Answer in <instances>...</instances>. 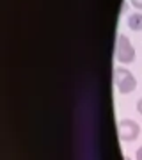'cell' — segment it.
<instances>
[{
  "label": "cell",
  "mask_w": 142,
  "mask_h": 160,
  "mask_svg": "<svg viewBox=\"0 0 142 160\" xmlns=\"http://www.w3.org/2000/svg\"><path fill=\"white\" fill-rule=\"evenodd\" d=\"M130 4H131L133 7H135V9H137L139 12L142 11V0H130Z\"/></svg>",
  "instance_id": "obj_5"
},
{
  "label": "cell",
  "mask_w": 142,
  "mask_h": 160,
  "mask_svg": "<svg viewBox=\"0 0 142 160\" xmlns=\"http://www.w3.org/2000/svg\"><path fill=\"white\" fill-rule=\"evenodd\" d=\"M128 29L133 32H140L142 30V12H133L128 16Z\"/></svg>",
  "instance_id": "obj_4"
},
{
  "label": "cell",
  "mask_w": 142,
  "mask_h": 160,
  "mask_svg": "<svg viewBox=\"0 0 142 160\" xmlns=\"http://www.w3.org/2000/svg\"><path fill=\"white\" fill-rule=\"evenodd\" d=\"M117 132H119V137L121 141L125 142H133L139 139L140 135V126L139 123L133 119H121L119 125H117Z\"/></svg>",
  "instance_id": "obj_3"
},
{
  "label": "cell",
  "mask_w": 142,
  "mask_h": 160,
  "mask_svg": "<svg viewBox=\"0 0 142 160\" xmlns=\"http://www.w3.org/2000/svg\"><path fill=\"white\" fill-rule=\"evenodd\" d=\"M137 112L142 116V98H139V102H137Z\"/></svg>",
  "instance_id": "obj_7"
},
{
  "label": "cell",
  "mask_w": 142,
  "mask_h": 160,
  "mask_svg": "<svg viewBox=\"0 0 142 160\" xmlns=\"http://www.w3.org/2000/svg\"><path fill=\"white\" fill-rule=\"evenodd\" d=\"M125 160H131V158H130V157H125Z\"/></svg>",
  "instance_id": "obj_8"
},
{
  "label": "cell",
  "mask_w": 142,
  "mask_h": 160,
  "mask_svg": "<svg viewBox=\"0 0 142 160\" xmlns=\"http://www.w3.org/2000/svg\"><path fill=\"white\" fill-rule=\"evenodd\" d=\"M115 61L121 64H131L135 61V48L125 34H119L115 39Z\"/></svg>",
  "instance_id": "obj_2"
},
{
  "label": "cell",
  "mask_w": 142,
  "mask_h": 160,
  "mask_svg": "<svg viewBox=\"0 0 142 160\" xmlns=\"http://www.w3.org/2000/svg\"><path fill=\"white\" fill-rule=\"evenodd\" d=\"M135 160H142V146L135 151Z\"/></svg>",
  "instance_id": "obj_6"
},
{
  "label": "cell",
  "mask_w": 142,
  "mask_h": 160,
  "mask_svg": "<svg viewBox=\"0 0 142 160\" xmlns=\"http://www.w3.org/2000/svg\"><path fill=\"white\" fill-rule=\"evenodd\" d=\"M114 84L117 87L119 94H130V92H133L137 89L135 75L131 73L130 69L123 68V66L114 69Z\"/></svg>",
  "instance_id": "obj_1"
}]
</instances>
